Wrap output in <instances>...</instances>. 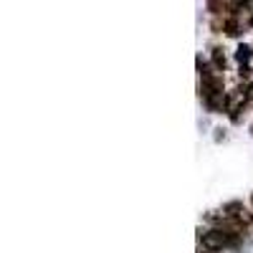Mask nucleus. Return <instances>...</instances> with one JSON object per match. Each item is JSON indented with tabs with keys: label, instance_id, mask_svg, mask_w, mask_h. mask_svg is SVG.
Returning a JSON list of instances; mask_svg holds the SVG:
<instances>
[{
	"label": "nucleus",
	"instance_id": "obj_1",
	"mask_svg": "<svg viewBox=\"0 0 253 253\" xmlns=\"http://www.w3.org/2000/svg\"><path fill=\"white\" fill-rule=\"evenodd\" d=\"M236 58H238V63H241V66H246V63H248V58H251V46H238V51H236Z\"/></svg>",
	"mask_w": 253,
	"mask_h": 253
},
{
	"label": "nucleus",
	"instance_id": "obj_3",
	"mask_svg": "<svg viewBox=\"0 0 253 253\" xmlns=\"http://www.w3.org/2000/svg\"><path fill=\"white\" fill-rule=\"evenodd\" d=\"M251 203H253V195H251Z\"/></svg>",
	"mask_w": 253,
	"mask_h": 253
},
{
	"label": "nucleus",
	"instance_id": "obj_2",
	"mask_svg": "<svg viewBox=\"0 0 253 253\" xmlns=\"http://www.w3.org/2000/svg\"><path fill=\"white\" fill-rule=\"evenodd\" d=\"M213 63H215V69L223 71L225 69V56H223V48H213Z\"/></svg>",
	"mask_w": 253,
	"mask_h": 253
}]
</instances>
